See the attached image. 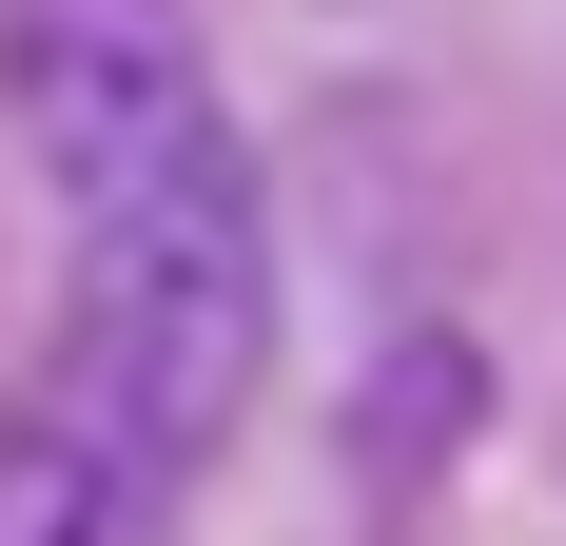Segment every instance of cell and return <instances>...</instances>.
Here are the masks:
<instances>
[{"instance_id": "cell-1", "label": "cell", "mask_w": 566, "mask_h": 546, "mask_svg": "<svg viewBox=\"0 0 566 546\" xmlns=\"http://www.w3.org/2000/svg\"><path fill=\"white\" fill-rule=\"evenodd\" d=\"M0 98L59 176V351L20 430L157 527L274 390V216L254 137L157 0H0Z\"/></svg>"}, {"instance_id": "cell-2", "label": "cell", "mask_w": 566, "mask_h": 546, "mask_svg": "<svg viewBox=\"0 0 566 546\" xmlns=\"http://www.w3.org/2000/svg\"><path fill=\"white\" fill-rule=\"evenodd\" d=\"M0 546H157V527H137L78 449H40L20 410H0Z\"/></svg>"}]
</instances>
